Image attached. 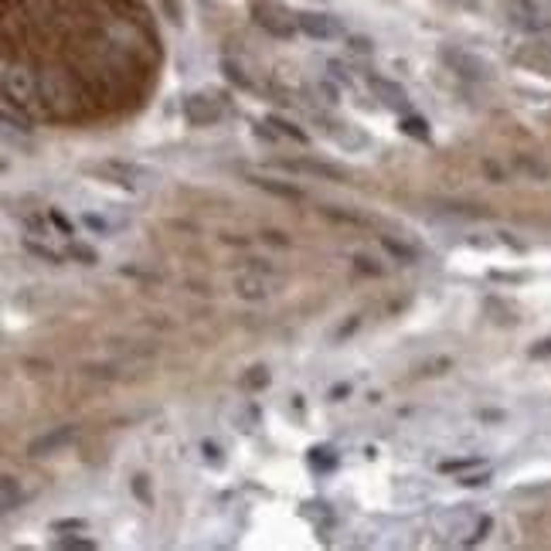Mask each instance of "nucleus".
Returning a JSON list of instances; mask_svg holds the SVG:
<instances>
[{"label":"nucleus","mask_w":551,"mask_h":551,"mask_svg":"<svg viewBox=\"0 0 551 551\" xmlns=\"http://www.w3.org/2000/svg\"><path fill=\"white\" fill-rule=\"evenodd\" d=\"M490 528H494V521H490V517H480V524H476V534H473V538H466V545H476V541H483Z\"/></svg>","instance_id":"obj_29"},{"label":"nucleus","mask_w":551,"mask_h":551,"mask_svg":"<svg viewBox=\"0 0 551 551\" xmlns=\"http://www.w3.org/2000/svg\"><path fill=\"white\" fill-rule=\"evenodd\" d=\"M58 548H65V551H95L99 545H95L92 538H78V534H65V538H58Z\"/></svg>","instance_id":"obj_20"},{"label":"nucleus","mask_w":551,"mask_h":551,"mask_svg":"<svg viewBox=\"0 0 551 551\" xmlns=\"http://www.w3.org/2000/svg\"><path fill=\"white\" fill-rule=\"evenodd\" d=\"M531 358H551V337L548 341H538L531 347Z\"/></svg>","instance_id":"obj_32"},{"label":"nucleus","mask_w":551,"mask_h":551,"mask_svg":"<svg viewBox=\"0 0 551 551\" xmlns=\"http://www.w3.org/2000/svg\"><path fill=\"white\" fill-rule=\"evenodd\" d=\"M201 456H205V463H211L214 470H222V466H225L222 446H218V442H211V439H205V442H201Z\"/></svg>","instance_id":"obj_22"},{"label":"nucleus","mask_w":551,"mask_h":551,"mask_svg":"<svg viewBox=\"0 0 551 551\" xmlns=\"http://www.w3.org/2000/svg\"><path fill=\"white\" fill-rule=\"evenodd\" d=\"M89 524L82 521V517H65V521H55L52 524V531H85Z\"/></svg>","instance_id":"obj_28"},{"label":"nucleus","mask_w":551,"mask_h":551,"mask_svg":"<svg viewBox=\"0 0 551 551\" xmlns=\"http://www.w3.org/2000/svg\"><path fill=\"white\" fill-rule=\"evenodd\" d=\"M266 123H269V126H276V133H279V136H293L296 143H306V140H310L303 130H296V126H293L289 119H283V116H269Z\"/></svg>","instance_id":"obj_18"},{"label":"nucleus","mask_w":551,"mask_h":551,"mask_svg":"<svg viewBox=\"0 0 551 551\" xmlns=\"http://www.w3.org/2000/svg\"><path fill=\"white\" fill-rule=\"evenodd\" d=\"M439 55H442V61H446L459 78H470V82H487V78H490V65L480 55H470V52H463V48H442Z\"/></svg>","instance_id":"obj_4"},{"label":"nucleus","mask_w":551,"mask_h":551,"mask_svg":"<svg viewBox=\"0 0 551 551\" xmlns=\"http://www.w3.org/2000/svg\"><path fill=\"white\" fill-rule=\"evenodd\" d=\"M262 242H272V246H289V238H286L283 231H262Z\"/></svg>","instance_id":"obj_34"},{"label":"nucleus","mask_w":551,"mask_h":551,"mask_svg":"<svg viewBox=\"0 0 551 551\" xmlns=\"http://www.w3.org/2000/svg\"><path fill=\"white\" fill-rule=\"evenodd\" d=\"M160 11L171 24H184V0H160Z\"/></svg>","instance_id":"obj_24"},{"label":"nucleus","mask_w":551,"mask_h":551,"mask_svg":"<svg viewBox=\"0 0 551 551\" xmlns=\"http://www.w3.org/2000/svg\"><path fill=\"white\" fill-rule=\"evenodd\" d=\"M235 293H238L242 300H252V303H255V300H266L269 289L259 276H238V279H235Z\"/></svg>","instance_id":"obj_12"},{"label":"nucleus","mask_w":551,"mask_h":551,"mask_svg":"<svg viewBox=\"0 0 551 551\" xmlns=\"http://www.w3.org/2000/svg\"><path fill=\"white\" fill-rule=\"evenodd\" d=\"M480 418H483V422H500L504 412H480Z\"/></svg>","instance_id":"obj_37"},{"label":"nucleus","mask_w":551,"mask_h":551,"mask_svg":"<svg viewBox=\"0 0 551 551\" xmlns=\"http://www.w3.org/2000/svg\"><path fill=\"white\" fill-rule=\"evenodd\" d=\"M130 487H133V497H136V500L150 507V504H153V494H150V476H143V473L133 476V483H130Z\"/></svg>","instance_id":"obj_23"},{"label":"nucleus","mask_w":551,"mask_h":551,"mask_svg":"<svg viewBox=\"0 0 551 551\" xmlns=\"http://www.w3.org/2000/svg\"><path fill=\"white\" fill-rule=\"evenodd\" d=\"M368 89L375 92V99H378L385 109H392V113H401V116L412 113L408 92L401 89L399 82H392V78H385V75H368Z\"/></svg>","instance_id":"obj_6"},{"label":"nucleus","mask_w":551,"mask_h":551,"mask_svg":"<svg viewBox=\"0 0 551 551\" xmlns=\"http://www.w3.org/2000/svg\"><path fill=\"white\" fill-rule=\"evenodd\" d=\"M381 246H385V252L392 255V259H399V262H418V248L405 246V242H399V238H392V235H381Z\"/></svg>","instance_id":"obj_13"},{"label":"nucleus","mask_w":551,"mask_h":551,"mask_svg":"<svg viewBox=\"0 0 551 551\" xmlns=\"http://www.w3.org/2000/svg\"><path fill=\"white\" fill-rule=\"evenodd\" d=\"M306 463H310L317 473H334L341 459H337V453H334L330 446H313V449L306 453Z\"/></svg>","instance_id":"obj_9"},{"label":"nucleus","mask_w":551,"mask_h":551,"mask_svg":"<svg viewBox=\"0 0 551 551\" xmlns=\"http://www.w3.org/2000/svg\"><path fill=\"white\" fill-rule=\"evenodd\" d=\"M89 174L106 177V181H113V184H119V188H126V190H136L140 181H150V171H147V167L126 164V160H102V164L89 167Z\"/></svg>","instance_id":"obj_2"},{"label":"nucleus","mask_w":551,"mask_h":551,"mask_svg":"<svg viewBox=\"0 0 551 551\" xmlns=\"http://www.w3.org/2000/svg\"><path fill=\"white\" fill-rule=\"evenodd\" d=\"M289 171H300V174H310V177H323V181H347V171L334 167V164H323V160H293Z\"/></svg>","instance_id":"obj_8"},{"label":"nucleus","mask_w":551,"mask_h":551,"mask_svg":"<svg viewBox=\"0 0 551 551\" xmlns=\"http://www.w3.org/2000/svg\"><path fill=\"white\" fill-rule=\"evenodd\" d=\"M269 378H272V375H269L266 364H255V368H248V375L242 378V385H246L248 392H262L269 385Z\"/></svg>","instance_id":"obj_17"},{"label":"nucleus","mask_w":551,"mask_h":551,"mask_svg":"<svg viewBox=\"0 0 551 551\" xmlns=\"http://www.w3.org/2000/svg\"><path fill=\"white\" fill-rule=\"evenodd\" d=\"M470 466H480V456H466V459H442L439 463V473H463Z\"/></svg>","instance_id":"obj_21"},{"label":"nucleus","mask_w":551,"mask_h":551,"mask_svg":"<svg viewBox=\"0 0 551 551\" xmlns=\"http://www.w3.org/2000/svg\"><path fill=\"white\" fill-rule=\"evenodd\" d=\"M296 20H300V35H306L313 41H337L347 35L341 20L334 14H327V11H300Z\"/></svg>","instance_id":"obj_3"},{"label":"nucleus","mask_w":551,"mask_h":551,"mask_svg":"<svg viewBox=\"0 0 551 551\" xmlns=\"http://www.w3.org/2000/svg\"><path fill=\"white\" fill-rule=\"evenodd\" d=\"M459 483H463V487H487V483H490V473H470V476H463Z\"/></svg>","instance_id":"obj_30"},{"label":"nucleus","mask_w":551,"mask_h":551,"mask_svg":"<svg viewBox=\"0 0 551 551\" xmlns=\"http://www.w3.org/2000/svg\"><path fill=\"white\" fill-rule=\"evenodd\" d=\"M222 72H225V78H229V82H235L238 89H248V78L242 75V68H238L231 58H225V61H222Z\"/></svg>","instance_id":"obj_25"},{"label":"nucleus","mask_w":551,"mask_h":551,"mask_svg":"<svg viewBox=\"0 0 551 551\" xmlns=\"http://www.w3.org/2000/svg\"><path fill=\"white\" fill-rule=\"evenodd\" d=\"M252 184L255 188L269 190V194H276V198H286V201H303V190L293 188V184H279V181H272V177H252Z\"/></svg>","instance_id":"obj_10"},{"label":"nucleus","mask_w":551,"mask_h":551,"mask_svg":"<svg viewBox=\"0 0 551 551\" xmlns=\"http://www.w3.org/2000/svg\"><path fill=\"white\" fill-rule=\"evenodd\" d=\"M347 41H351V48H354L358 55H371V52H375V44L368 38H347Z\"/></svg>","instance_id":"obj_31"},{"label":"nucleus","mask_w":551,"mask_h":551,"mask_svg":"<svg viewBox=\"0 0 551 551\" xmlns=\"http://www.w3.org/2000/svg\"><path fill=\"white\" fill-rule=\"evenodd\" d=\"M354 262H358V272H371V276H381V269H378V266H371V262H368L364 255H358Z\"/></svg>","instance_id":"obj_35"},{"label":"nucleus","mask_w":551,"mask_h":551,"mask_svg":"<svg viewBox=\"0 0 551 551\" xmlns=\"http://www.w3.org/2000/svg\"><path fill=\"white\" fill-rule=\"evenodd\" d=\"M399 130H401L405 136H412V140H422V143H429V123H425L422 116H416V113L401 116Z\"/></svg>","instance_id":"obj_14"},{"label":"nucleus","mask_w":551,"mask_h":551,"mask_svg":"<svg viewBox=\"0 0 551 551\" xmlns=\"http://www.w3.org/2000/svg\"><path fill=\"white\" fill-rule=\"evenodd\" d=\"M354 330H358V320H351V323H347V327H341V330H337V337H341V341H344V337H351Z\"/></svg>","instance_id":"obj_36"},{"label":"nucleus","mask_w":551,"mask_h":551,"mask_svg":"<svg viewBox=\"0 0 551 551\" xmlns=\"http://www.w3.org/2000/svg\"><path fill=\"white\" fill-rule=\"evenodd\" d=\"M0 487H4V511H18L20 500H24L18 480H14L11 473H4V476H0Z\"/></svg>","instance_id":"obj_15"},{"label":"nucleus","mask_w":551,"mask_h":551,"mask_svg":"<svg viewBox=\"0 0 551 551\" xmlns=\"http://www.w3.org/2000/svg\"><path fill=\"white\" fill-rule=\"evenodd\" d=\"M75 436H78V425H55V429H48V432H41L38 439H31L28 442V456H35V459H41V456H52V453H58V449H65L68 442H75Z\"/></svg>","instance_id":"obj_7"},{"label":"nucleus","mask_w":551,"mask_h":551,"mask_svg":"<svg viewBox=\"0 0 551 551\" xmlns=\"http://www.w3.org/2000/svg\"><path fill=\"white\" fill-rule=\"evenodd\" d=\"M24 248L35 255V259H41V262H48V266H61V255H58L55 248L41 246V242H35V238H24Z\"/></svg>","instance_id":"obj_16"},{"label":"nucleus","mask_w":551,"mask_h":551,"mask_svg":"<svg viewBox=\"0 0 551 551\" xmlns=\"http://www.w3.org/2000/svg\"><path fill=\"white\" fill-rule=\"evenodd\" d=\"M48 218H52V225H55V229L61 231V235H68V238L75 235V225H72V222H68V218H65V214H61V211H58V208H52V211H48Z\"/></svg>","instance_id":"obj_27"},{"label":"nucleus","mask_w":551,"mask_h":551,"mask_svg":"<svg viewBox=\"0 0 551 551\" xmlns=\"http://www.w3.org/2000/svg\"><path fill=\"white\" fill-rule=\"evenodd\" d=\"M330 136L341 143L344 150H361L364 143H368L361 133H354V126H351V123H330Z\"/></svg>","instance_id":"obj_11"},{"label":"nucleus","mask_w":551,"mask_h":551,"mask_svg":"<svg viewBox=\"0 0 551 551\" xmlns=\"http://www.w3.org/2000/svg\"><path fill=\"white\" fill-rule=\"evenodd\" d=\"M82 222H85V229H92L95 235H113V225H109L106 218H99V214H92V211H89V214H85Z\"/></svg>","instance_id":"obj_26"},{"label":"nucleus","mask_w":551,"mask_h":551,"mask_svg":"<svg viewBox=\"0 0 551 551\" xmlns=\"http://www.w3.org/2000/svg\"><path fill=\"white\" fill-rule=\"evenodd\" d=\"M252 20L266 31V35H272V38H296V31H300V20H296V14L289 11V7H283V4H276V0H255L252 4Z\"/></svg>","instance_id":"obj_1"},{"label":"nucleus","mask_w":551,"mask_h":551,"mask_svg":"<svg viewBox=\"0 0 551 551\" xmlns=\"http://www.w3.org/2000/svg\"><path fill=\"white\" fill-rule=\"evenodd\" d=\"M68 255H72L75 262H82V266H95V262H99L95 248L85 246V242H68Z\"/></svg>","instance_id":"obj_19"},{"label":"nucleus","mask_w":551,"mask_h":551,"mask_svg":"<svg viewBox=\"0 0 551 551\" xmlns=\"http://www.w3.org/2000/svg\"><path fill=\"white\" fill-rule=\"evenodd\" d=\"M181 113H184L190 126H211V123L222 119V102L208 92H194L181 102Z\"/></svg>","instance_id":"obj_5"},{"label":"nucleus","mask_w":551,"mask_h":551,"mask_svg":"<svg viewBox=\"0 0 551 551\" xmlns=\"http://www.w3.org/2000/svg\"><path fill=\"white\" fill-rule=\"evenodd\" d=\"M347 395H351V385H347V381H344V385H334V388H330V401H344Z\"/></svg>","instance_id":"obj_33"}]
</instances>
